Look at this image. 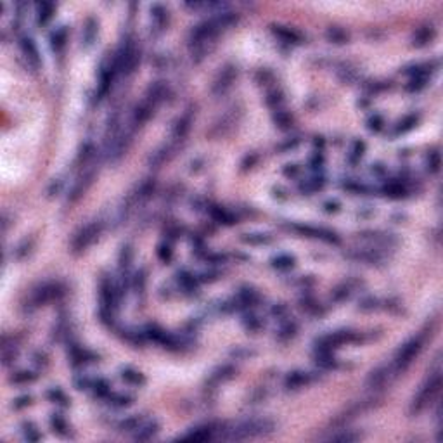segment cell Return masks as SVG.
<instances>
[{
  "mask_svg": "<svg viewBox=\"0 0 443 443\" xmlns=\"http://www.w3.org/2000/svg\"><path fill=\"white\" fill-rule=\"evenodd\" d=\"M130 262H132V249H130V246H123L121 253H119V267L126 269Z\"/></svg>",
  "mask_w": 443,
  "mask_h": 443,
  "instance_id": "47",
  "label": "cell"
},
{
  "mask_svg": "<svg viewBox=\"0 0 443 443\" xmlns=\"http://www.w3.org/2000/svg\"><path fill=\"white\" fill-rule=\"evenodd\" d=\"M235 110H228L227 112H225L223 116L219 119V121H215V125H213V128L210 130V133L215 137H220V135H225V133L228 132V130L232 128V126L235 125V121H237V118H235L234 114Z\"/></svg>",
  "mask_w": 443,
  "mask_h": 443,
  "instance_id": "19",
  "label": "cell"
},
{
  "mask_svg": "<svg viewBox=\"0 0 443 443\" xmlns=\"http://www.w3.org/2000/svg\"><path fill=\"white\" fill-rule=\"evenodd\" d=\"M378 403H379V398H376V396H369V398H362V400H357V402L350 403V405H348L343 412H339L336 417H334L332 426L334 428L346 426L348 423H351L353 419H357L358 416H362V414H365V412H369L371 409H374Z\"/></svg>",
  "mask_w": 443,
  "mask_h": 443,
  "instance_id": "5",
  "label": "cell"
},
{
  "mask_svg": "<svg viewBox=\"0 0 443 443\" xmlns=\"http://www.w3.org/2000/svg\"><path fill=\"white\" fill-rule=\"evenodd\" d=\"M210 215H212V219L215 222H219V223H223V225L234 223V215L230 212H227L225 208H222V206H212L210 208Z\"/></svg>",
  "mask_w": 443,
  "mask_h": 443,
  "instance_id": "26",
  "label": "cell"
},
{
  "mask_svg": "<svg viewBox=\"0 0 443 443\" xmlns=\"http://www.w3.org/2000/svg\"><path fill=\"white\" fill-rule=\"evenodd\" d=\"M97 28H99V23H97L96 17H87V21L83 23V30H82V40L87 47L94 44L97 37Z\"/></svg>",
  "mask_w": 443,
  "mask_h": 443,
  "instance_id": "23",
  "label": "cell"
},
{
  "mask_svg": "<svg viewBox=\"0 0 443 443\" xmlns=\"http://www.w3.org/2000/svg\"><path fill=\"white\" fill-rule=\"evenodd\" d=\"M94 154V146L90 142L83 144V147L80 149V154H78V161H83V163H87V161L92 158Z\"/></svg>",
  "mask_w": 443,
  "mask_h": 443,
  "instance_id": "49",
  "label": "cell"
},
{
  "mask_svg": "<svg viewBox=\"0 0 443 443\" xmlns=\"http://www.w3.org/2000/svg\"><path fill=\"white\" fill-rule=\"evenodd\" d=\"M360 341V336L353 331H336L331 334H326V336L319 337L315 346H317V351H332L334 348H339L341 344L344 343H357Z\"/></svg>",
  "mask_w": 443,
  "mask_h": 443,
  "instance_id": "7",
  "label": "cell"
},
{
  "mask_svg": "<svg viewBox=\"0 0 443 443\" xmlns=\"http://www.w3.org/2000/svg\"><path fill=\"white\" fill-rule=\"evenodd\" d=\"M284 173H286L287 177H296L298 175V166L296 165H287V166L284 168Z\"/></svg>",
  "mask_w": 443,
  "mask_h": 443,
  "instance_id": "61",
  "label": "cell"
},
{
  "mask_svg": "<svg viewBox=\"0 0 443 443\" xmlns=\"http://www.w3.org/2000/svg\"><path fill=\"white\" fill-rule=\"evenodd\" d=\"M348 294H350V287L348 286H339L337 289L332 291L334 300H343V298H348Z\"/></svg>",
  "mask_w": 443,
  "mask_h": 443,
  "instance_id": "56",
  "label": "cell"
},
{
  "mask_svg": "<svg viewBox=\"0 0 443 443\" xmlns=\"http://www.w3.org/2000/svg\"><path fill=\"white\" fill-rule=\"evenodd\" d=\"M383 126H385V119H383L381 114H374L367 119V128L371 132H381Z\"/></svg>",
  "mask_w": 443,
  "mask_h": 443,
  "instance_id": "45",
  "label": "cell"
},
{
  "mask_svg": "<svg viewBox=\"0 0 443 443\" xmlns=\"http://www.w3.org/2000/svg\"><path fill=\"white\" fill-rule=\"evenodd\" d=\"M146 421V417L144 416H139V414H135V416H130V417H125V419L121 421V423L118 424V430L121 431V433H135L137 430H139L140 424Z\"/></svg>",
  "mask_w": 443,
  "mask_h": 443,
  "instance_id": "24",
  "label": "cell"
},
{
  "mask_svg": "<svg viewBox=\"0 0 443 443\" xmlns=\"http://www.w3.org/2000/svg\"><path fill=\"white\" fill-rule=\"evenodd\" d=\"M424 346V334H417V336H412L409 341L402 344V346L396 350L395 357L391 360V369L395 372V376L405 372L407 369L412 365V362L416 360V357L421 353Z\"/></svg>",
  "mask_w": 443,
  "mask_h": 443,
  "instance_id": "2",
  "label": "cell"
},
{
  "mask_svg": "<svg viewBox=\"0 0 443 443\" xmlns=\"http://www.w3.org/2000/svg\"><path fill=\"white\" fill-rule=\"evenodd\" d=\"M101 232H103V222H99V220L83 225L71 239L73 253H82V251H85L87 248H90V246L96 242V239L101 235Z\"/></svg>",
  "mask_w": 443,
  "mask_h": 443,
  "instance_id": "6",
  "label": "cell"
},
{
  "mask_svg": "<svg viewBox=\"0 0 443 443\" xmlns=\"http://www.w3.org/2000/svg\"><path fill=\"white\" fill-rule=\"evenodd\" d=\"M324 210L328 213H336L339 212V203L337 201H326L324 203Z\"/></svg>",
  "mask_w": 443,
  "mask_h": 443,
  "instance_id": "60",
  "label": "cell"
},
{
  "mask_svg": "<svg viewBox=\"0 0 443 443\" xmlns=\"http://www.w3.org/2000/svg\"><path fill=\"white\" fill-rule=\"evenodd\" d=\"M51 426H52V430H54L57 435H61V437H66L68 431H69L68 423H66L61 416H55V414L54 416H51Z\"/></svg>",
  "mask_w": 443,
  "mask_h": 443,
  "instance_id": "41",
  "label": "cell"
},
{
  "mask_svg": "<svg viewBox=\"0 0 443 443\" xmlns=\"http://www.w3.org/2000/svg\"><path fill=\"white\" fill-rule=\"evenodd\" d=\"M116 64L114 61H106L99 69V96H106L108 90L111 89V82H112V76H114Z\"/></svg>",
  "mask_w": 443,
  "mask_h": 443,
  "instance_id": "18",
  "label": "cell"
},
{
  "mask_svg": "<svg viewBox=\"0 0 443 443\" xmlns=\"http://www.w3.org/2000/svg\"><path fill=\"white\" fill-rule=\"evenodd\" d=\"M168 24V9L163 3H153L151 5V33L160 35L165 31Z\"/></svg>",
  "mask_w": 443,
  "mask_h": 443,
  "instance_id": "13",
  "label": "cell"
},
{
  "mask_svg": "<svg viewBox=\"0 0 443 443\" xmlns=\"http://www.w3.org/2000/svg\"><path fill=\"white\" fill-rule=\"evenodd\" d=\"M139 61H140V51L137 49V45L133 44L132 38H126L125 42H121V45H119L118 52H116V55H114L116 69L125 73V75H128V73H132L133 69H135V66L139 64Z\"/></svg>",
  "mask_w": 443,
  "mask_h": 443,
  "instance_id": "4",
  "label": "cell"
},
{
  "mask_svg": "<svg viewBox=\"0 0 443 443\" xmlns=\"http://www.w3.org/2000/svg\"><path fill=\"white\" fill-rule=\"evenodd\" d=\"M416 123H417V118H416V116H407V118L403 119L402 123H400L398 132H407V130L412 128V126L416 125Z\"/></svg>",
  "mask_w": 443,
  "mask_h": 443,
  "instance_id": "54",
  "label": "cell"
},
{
  "mask_svg": "<svg viewBox=\"0 0 443 443\" xmlns=\"http://www.w3.org/2000/svg\"><path fill=\"white\" fill-rule=\"evenodd\" d=\"M315 364L321 369H334L337 365V360L332 357V351H317L315 353Z\"/></svg>",
  "mask_w": 443,
  "mask_h": 443,
  "instance_id": "28",
  "label": "cell"
},
{
  "mask_svg": "<svg viewBox=\"0 0 443 443\" xmlns=\"http://www.w3.org/2000/svg\"><path fill=\"white\" fill-rule=\"evenodd\" d=\"M119 376H121L123 381L128 383V385H133V386H140V385H144V381H146L144 376L140 374L139 371H133V369H130V367L123 369Z\"/></svg>",
  "mask_w": 443,
  "mask_h": 443,
  "instance_id": "30",
  "label": "cell"
},
{
  "mask_svg": "<svg viewBox=\"0 0 443 443\" xmlns=\"http://www.w3.org/2000/svg\"><path fill=\"white\" fill-rule=\"evenodd\" d=\"M360 308L362 310H374L376 308V300L374 298H365V300L360 301Z\"/></svg>",
  "mask_w": 443,
  "mask_h": 443,
  "instance_id": "59",
  "label": "cell"
},
{
  "mask_svg": "<svg viewBox=\"0 0 443 443\" xmlns=\"http://www.w3.org/2000/svg\"><path fill=\"white\" fill-rule=\"evenodd\" d=\"M294 331H296V326L294 324H287V326H284L282 329H280V339H287V337H291V336H294Z\"/></svg>",
  "mask_w": 443,
  "mask_h": 443,
  "instance_id": "57",
  "label": "cell"
},
{
  "mask_svg": "<svg viewBox=\"0 0 443 443\" xmlns=\"http://www.w3.org/2000/svg\"><path fill=\"white\" fill-rule=\"evenodd\" d=\"M61 293L62 291H61V286H59V284L45 282V284H42V286H38L37 289L30 294V305L33 308L42 307V305L55 300Z\"/></svg>",
  "mask_w": 443,
  "mask_h": 443,
  "instance_id": "10",
  "label": "cell"
},
{
  "mask_svg": "<svg viewBox=\"0 0 443 443\" xmlns=\"http://www.w3.org/2000/svg\"><path fill=\"white\" fill-rule=\"evenodd\" d=\"M21 435H23V438L26 442H38L42 438L37 430V426H35L33 423H24L23 426H21Z\"/></svg>",
  "mask_w": 443,
  "mask_h": 443,
  "instance_id": "37",
  "label": "cell"
},
{
  "mask_svg": "<svg viewBox=\"0 0 443 443\" xmlns=\"http://www.w3.org/2000/svg\"><path fill=\"white\" fill-rule=\"evenodd\" d=\"M19 49H21V52H23L24 59L28 61V64H30L31 68L37 69L38 66H40V52H38L33 38L26 37V35L21 37L19 38Z\"/></svg>",
  "mask_w": 443,
  "mask_h": 443,
  "instance_id": "14",
  "label": "cell"
},
{
  "mask_svg": "<svg viewBox=\"0 0 443 443\" xmlns=\"http://www.w3.org/2000/svg\"><path fill=\"white\" fill-rule=\"evenodd\" d=\"M385 192L389 198H402L405 194V185L402 182H388L385 185Z\"/></svg>",
  "mask_w": 443,
  "mask_h": 443,
  "instance_id": "40",
  "label": "cell"
},
{
  "mask_svg": "<svg viewBox=\"0 0 443 443\" xmlns=\"http://www.w3.org/2000/svg\"><path fill=\"white\" fill-rule=\"evenodd\" d=\"M326 37H328L329 42L337 44V45L344 44V42L348 40V33L341 26H329L328 31H326Z\"/></svg>",
  "mask_w": 443,
  "mask_h": 443,
  "instance_id": "29",
  "label": "cell"
},
{
  "mask_svg": "<svg viewBox=\"0 0 443 443\" xmlns=\"http://www.w3.org/2000/svg\"><path fill=\"white\" fill-rule=\"evenodd\" d=\"M31 358H33V362L37 365H47V355L44 351H33Z\"/></svg>",
  "mask_w": 443,
  "mask_h": 443,
  "instance_id": "58",
  "label": "cell"
},
{
  "mask_svg": "<svg viewBox=\"0 0 443 443\" xmlns=\"http://www.w3.org/2000/svg\"><path fill=\"white\" fill-rule=\"evenodd\" d=\"M241 239L248 244H265L272 237L269 234H263V232H251V234H242Z\"/></svg>",
  "mask_w": 443,
  "mask_h": 443,
  "instance_id": "36",
  "label": "cell"
},
{
  "mask_svg": "<svg viewBox=\"0 0 443 443\" xmlns=\"http://www.w3.org/2000/svg\"><path fill=\"white\" fill-rule=\"evenodd\" d=\"M343 433H336V435H331V437H328L329 442H357L358 438H360V435H355V433H350V431H344L341 430Z\"/></svg>",
  "mask_w": 443,
  "mask_h": 443,
  "instance_id": "44",
  "label": "cell"
},
{
  "mask_svg": "<svg viewBox=\"0 0 443 443\" xmlns=\"http://www.w3.org/2000/svg\"><path fill=\"white\" fill-rule=\"evenodd\" d=\"M158 256H160L163 262H170L171 260V249L168 244H161L160 249H158Z\"/></svg>",
  "mask_w": 443,
  "mask_h": 443,
  "instance_id": "55",
  "label": "cell"
},
{
  "mask_svg": "<svg viewBox=\"0 0 443 443\" xmlns=\"http://www.w3.org/2000/svg\"><path fill=\"white\" fill-rule=\"evenodd\" d=\"M37 379V374L31 371H19V372H14L12 376L9 378L10 383H14V385H28V383L35 381Z\"/></svg>",
  "mask_w": 443,
  "mask_h": 443,
  "instance_id": "34",
  "label": "cell"
},
{
  "mask_svg": "<svg viewBox=\"0 0 443 443\" xmlns=\"http://www.w3.org/2000/svg\"><path fill=\"white\" fill-rule=\"evenodd\" d=\"M171 154H173V142L165 144V146H161L160 149H156V151H154V153L149 156V166H153V168H160L161 165H165L168 160H170Z\"/></svg>",
  "mask_w": 443,
  "mask_h": 443,
  "instance_id": "21",
  "label": "cell"
},
{
  "mask_svg": "<svg viewBox=\"0 0 443 443\" xmlns=\"http://www.w3.org/2000/svg\"><path fill=\"white\" fill-rule=\"evenodd\" d=\"M92 383L94 381L87 374H80V376H76V378H75V386L78 389H89V388H92Z\"/></svg>",
  "mask_w": 443,
  "mask_h": 443,
  "instance_id": "48",
  "label": "cell"
},
{
  "mask_svg": "<svg viewBox=\"0 0 443 443\" xmlns=\"http://www.w3.org/2000/svg\"><path fill=\"white\" fill-rule=\"evenodd\" d=\"M192 121H194V110L189 108V110L175 121L173 130H171V142L173 144L182 142V140L189 135V132H191Z\"/></svg>",
  "mask_w": 443,
  "mask_h": 443,
  "instance_id": "12",
  "label": "cell"
},
{
  "mask_svg": "<svg viewBox=\"0 0 443 443\" xmlns=\"http://www.w3.org/2000/svg\"><path fill=\"white\" fill-rule=\"evenodd\" d=\"M440 388H442V376H440V371H437V372H433V374H430V378L423 383V386H421V388L417 389L416 395H414L412 402H410V414H412V416H417V414L423 412L428 405H431V402H433V400L438 396V393H440Z\"/></svg>",
  "mask_w": 443,
  "mask_h": 443,
  "instance_id": "3",
  "label": "cell"
},
{
  "mask_svg": "<svg viewBox=\"0 0 443 443\" xmlns=\"http://www.w3.org/2000/svg\"><path fill=\"white\" fill-rule=\"evenodd\" d=\"M62 185H64V180L62 178H54V180L51 182V185L47 187V194L51 196H57L59 192L62 191Z\"/></svg>",
  "mask_w": 443,
  "mask_h": 443,
  "instance_id": "50",
  "label": "cell"
},
{
  "mask_svg": "<svg viewBox=\"0 0 443 443\" xmlns=\"http://www.w3.org/2000/svg\"><path fill=\"white\" fill-rule=\"evenodd\" d=\"M31 403V396L30 395H23V396H17L16 400H12V409L21 410L24 407H28Z\"/></svg>",
  "mask_w": 443,
  "mask_h": 443,
  "instance_id": "51",
  "label": "cell"
},
{
  "mask_svg": "<svg viewBox=\"0 0 443 443\" xmlns=\"http://www.w3.org/2000/svg\"><path fill=\"white\" fill-rule=\"evenodd\" d=\"M160 431V424L158 421H144L142 424L139 426V430L133 433V438L137 442H147L151 438L156 437V433Z\"/></svg>",
  "mask_w": 443,
  "mask_h": 443,
  "instance_id": "22",
  "label": "cell"
},
{
  "mask_svg": "<svg viewBox=\"0 0 443 443\" xmlns=\"http://www.w3.org/2000/svg\"><path fill=\"white\" fill-rule=\"evenodd\" d=\"M235 374V367L230 364H225L222 365V367H219L217 371H213L212 378H210V383H213V385H219V383H223L227 381V379L234 378Z\"/></svg>",
  "mask_w": 443,
  "mask_h": 443,
  "instance_id": "25",
  "label": "cell"
},
{
  "mask_svg": "<svg viewBox=\"0 0 443 443\" xmlns=\"http://www.w3.org/2000/svg\"><path fill=\"white\" fill-rule=\"evenodd\" d=\"M92 391L99 398H108L111 395V386L106 379H94L92 383Z\"/></svg>",
  "mask_w": 443,
  "mask_h": 443,
  "instance_id": "32",
  "label": "cell"
},
{
  "mask_svg": "<svg viewBox=\"0 0 443 443\" xmlns=\"http://www.w3.org/2000/svg\"><path fill=\"white\" fill-rule=\"evenodd\" d=\"M426 165H428V171H430V173H438V170H440V153H438L437 149L431 151V153L428 154Z\"/></svg>",
  "mask_w": 443,
  "mask_h": 443,
  "instance_id": "42",
  "label": "cell"
},
{
  "mask_svg": "<svg viewBox=\"0 0 443 443\" xmlns=\"http://www.w3.org/2000/svg\"><path fill=\"white\" fill-rule=\"evenodd\" d=\"M94 178H96V168H85L82 173L78 175L75 182H73L71 189H69V196H68V201L69 203H76L83 194L87 192V189L92 185Z\"/></svg>",
  "mask_w": 443,
  "mask_h": 443,
  "instance_id": "11",
  "label": "cell"
},
{
  "mask_svg": "<svg viewBox=\"0 0 443 443\" xmlns=\"http://www.w3.org/2000/svg\"><path fill=\"white\" fill-rule=\"evenodd\" d=\"M274 123H276L280 130H286V128H289L291 123H293V116H291L287 111H284L279 108V110H276V112H274Z\"/></svg>",
  "mask_w": 443,
  "mask_h": 443,
  "instance_id": "33",
  "label": "cell"
},
{
  "mask_svg": "<svg viewBox=\"0 0 443 443\" xmlns=\"http://www.w3.org/2000/svg\"><path fill=\"white\" fill-rule=\"evenodd\" d=\"M108 400H110V403L114 407H128L133 403V396L126 395V393H111V395L108 396Z\"/></svg>",
  "mask_w": 443,
  "mask_h": 443,
  "instance_id": "35",
  "label": "cell"
},
{
  "mask_svg": "<svg viewBox=\"0 0 443 443\" xmlns=\"http://www.w3.org/2000/svg\"><path fill=\"white\" fill-rule=\"evenodd\" d=\"M270 30L277 38H280L286 44H301V40H303V35L296 28L286 26V24H272Z\"/></svg>",
  "mask_w": 443,
  "mask_h": 443,
  "instance_id": "16",
  "label": "cell"
},
{
  "mask_svg": "<svg viewBox=\"0 0 443 443\" xmlns=\"http://www.w3.org/2000/svg\"><path fill=\"white\" fill-rule=\"evenodd\" d=\"M66 35H68V31H66L64 26H61L59 30H55L54 33L51 35V45L54 51H61L62 45H64V42H66Z\"/></svg>",
  "mask_w": 443,
  "mask_h": 443,
  "instance_id": "39",
  "label": "cell"
},
{
  "mask_svg": "<svg viewBox=\"0 0 443 443\" xmlns=\"http://www.w3.org/2000/svg\"><path fill=\"white\" fill-rule=\"evenodd\" d=\"M314 381V374L305 371H293L284 379V388L286 389H300L303 386L310 385Z\"/></svg>",
  "mask_w": 443,
  "mask_h": 443,
  "instance_id": "17",
  "label": "cell"
},
{
  "mask_svg": "<svg viewBox=\"0 0 443 443\" xmlns=\"http://www.w3.org/2000/svg\"><path fill=\"white\" fill-rule=\"evenodd\" d=\"M393 378H396V376L391 369V364H381L369 372L367 379H365V386L372 391H379L385 386H388Z\"/></svg>",
  "mask_w": 443,
  "mask_h": 443,
  "instance_id": "9",
  "label": "cell"
},
{
  "mask_svg": "<svg viewBox=\"0 0 443 443\" xmlns=\"http://www.w3.org/2000/svg\"><path fill=\"white\" fill-rule=\"evenodd\" d=\"M435 38V28L433 24H423V26L416 28L412 33V45L416 47H424Z\"/></svg>",
  "mask_w": 443,
  "mask_h": 443,
  "instance_id": "20",
  "label": "cell"
},
{
  "mask_svg": "<svg viewBox=\"0 0 443 443\" xmlns=\"http://www.w3.org/2000/svg\"><path fill=\"white\" fill-rule=\"evenodd\" d=\"M284 97H282V92L280 90H270L269 94H267V104H269L270 108H274V110H279V106L282 104Z\"/></svg>",
  "mask_w": 443,
  "mask_h": 443,
  "instance_id": "43",
  "label": "cell"
},
{
  "mask_svg": "<svg viewBox=\"0 0 443 443\" xmlns=\"http://www.w3.org/2000/svg\"><path fill=\"white\" fill-rule=\"evenodd\" d=\"M47 396L52 400V402H57V403H61V405H68V398H66V395L59 388H51L47 391Z\"/></svg>",
  "mask_w": 443,
  "mask_h": 443,
  "instance_id": "46",
  "label": "cell"
},
{
  "mask_svg": "<svg viewBox=\"0 0 443 443\" xmlns=\"http://www.w3.org/2000/svg\"><path fill=\"white\" fill-rule=\"evenodd\" d=\"M276 431V423L265 417H253V419H244L235 423L228 430H223L220 433V438L230 442H241L249 440V438L267 437V435Z\"/></svg>",
  "mask_w": 443,
  "mask_h": 443,
  "instance_id": "1",
  "label": "cell"
},
{
  "mask_svg": "<svg viewBox=\"0 0 443 443\" xmlns=\"http://www.w3.org/2000/svg\"><path fill=\"white\" fill-rule=\"evenodd\" d=\"M294 256L291 255H277L276 258H272V267L277 270H289L294 267Z\"/></svg>",
  "mask_w": 443,
  "mask_h": 443,
  "instance_id": "31",
  "label": "cell"
},
{
  "mask_svg": "<svg viewBox=\"0 0 443 443\" xmlns=\"http://www.w3.org/2000/svg\"><path fill=\"white\" fill-rule=\"evenodd\" d=\"M54 9L55 5L51 2H42V3H37V21L38 24H45L49 19L52 17V14H54Z\"/></svg>",
  "mask_w": 443,
  "mask_h": 443,
  "instance_id": "27",
  "label": "cell"
},
{
  "mask_svg": "<svg viewBox=\"0 0 443 443\" xmlns=\"http://www.w3.org/2000/svg\"><path fill=\"white\" fill-rule=\"evenodd\" d=\"M298 144H300V137H291V139L284 140L282 144H279V151L286 153V151H289V149H294Z\"/></svg>",
  "mask_w": 443,
  "mask_h": 443,
  "instance_id": "53",
  "label": "cell"
},
{
  "mask_svg": "<svg viewBox=\"0 0 443 443\" xmlns=\"http://www.w3.org/2000/svg\"><path fill=\"white\" fill-rule=\"evenodd\" d=\"M217 428L213 424H203V426H196L192 430H189L187 433H184L180 437V440H187V442H206L212 440L217 433Z\"/></svg>",
  "mask_w": 443,
  "mask_h": 443,
  "instance_id": "15",
  "label": "cell"
},
{
  "mask_svg": "<svg viewBox=\"0 0 443 443\" xmlns=\"http://www.w3.org/2000/svg\"><path fill=\"white\" fill-rule=\"evenodd\" d=\"M364 151H365V142L360 139H355L350 146V161L351 163H357V161L364 156Z\"/></svg>",
  "mask_w": 443,
  "mask_h": 443,
  "instance_id": "38",
  "label": "cell"
},
{
  "mask_svg": "<svg viewBox=\"0 0 443 443\" xmlns=\"http://www.w3.org/2000/svg\"><path fill=\"white\" fill-rule=\"evenodd\" d=\"M235 78H237V66L234 64H225L223 68L219 71V75L215 76L212 85V94L215 97H222L232 89Z\"/></svg>",
  "mask_w": 443,
  "mask_h": 443,
  "instance_id": "8",
  "label": "cell"
},
{
  "mask_svg": "<svg viewBox=\"0 0 443 443\" xmlns=\"http://www.w3.org/2000/svg\"><path fill=\"white\" fill-rule=\"evenodd\" d=\"M244 326L249 329V331H258V329L262 328V322H260V319L255 317V315H249V317L244 319Z\"/></svg>",
  "mask_w": 443,
  "mask_h": 443,
  "instance_id": "52",
  "label": "cell"
}]
</instances>
